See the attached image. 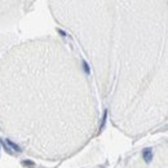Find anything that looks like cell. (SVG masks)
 <instances>
[{"mask_svg": "<svg viewBox=\"0 0 168 168\" xmlns=\"http://www.w3.org/2000/svg\"><path fill=\"white\" fill-rule=\"evenodd\" d=\"M151 158H153V153H151V150H150V149H146V150L144 151V159H145L146 162H150Z\"/></svg>", "mask_w": 168, "mask_h": 168, "instance_id": "obj_1", "label": "cell"}]
</instances>
